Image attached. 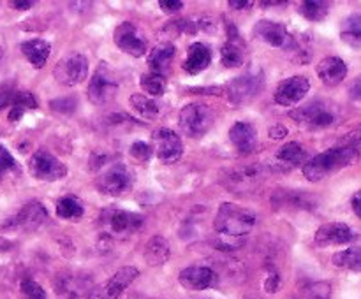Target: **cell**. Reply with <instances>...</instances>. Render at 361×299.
I'll return each mask as SVG.
<instances>
[{
	"mask_svg": "<svg viewBox=\"0 0 361 299\" xmlns=\"http://www.w3.org/2000/svg\"><path fill=\"white\" fill-rule=\"evenodd\" d=\"M261 87H263V74H261V70L247 72L235 77L228 84V95L235 104H243V102L250 101L254 95L259 94Z\"/></svg>",
	"mask_w": 361,
	"mask_h": 299,
	"instance_id": "obj_12",
	"label": "cell"
},
{
	"mask_svg": "<svg viewBox=\"0 0 361 299\" xmlns=\"http://www.w3.org/2000/svg\"><path fill=\"white\" fill-rule=\"evenodd\" d=\"M88 58L81 53H73L60 60L55 67V77L63 87H74L87 79Z\"/></svg>",
	"mask_w": 361,
	"mask_h": 299,
	"instance_id": "obj_9",
	"label": "cell"
},
{
	"mask_svg": "<svg viewBox=\"0 0 361 299\" xmlns=\"http://www.w3.org/2000/svg\"><path fill=\"white\" fill-rule=\"evenodd\" d=\"M229 7H235V9H250L252 2H249V0H229Z\"/></svg>",
	"mask_w": 361,
	"mask_h": 299,
	"instance_id": "obj_47",
	"label": "cell"
},
{
	"mask_svg": "<svg viewBox=\"0 0 361 299\" xmlns=\"http://www.w3.org/2000/svg\"><path fill=\"white\" fill-rule=\"evenodd\" d=\"M141 88H143L147 94H150L152 97H161L166 91V87H168V79L166 76H161V74L148 72L141 76Z\"/></svg>",
	"mask_w": 361,
	"mask_h": 299,
	"instance_id": "obj_35",
	"label": "cell"
},
{
	"mask_svg": "<svg viewBox=\"0 0 361 299\" xmlns=\"http://www.w3.org/2000/svg\"><path fill=\"white\" fill-rule=\"evenodd\" d=\"M341 39L353 49H361V14H353L342 25Z\"/></svg>",
	"mask_w": 361,
	"mask_h": 299,
	"instance_id": "obj_30",
	"label": "cell"
},
{
	"mask_svg": "<svg viewBox=\"0 0 361 299\" xmlns=\"http://www.w3.org/2000/svg\"><path fill=\"white\" fill-rule=\"evenodd\" d=\"M331 298V287L326 281H317V284L309 285L303 288L295 299H330Z\"/></svg>",
	"mask_w": 361,
	"mask_h": 299,
	"instance_id": "obj_36",
	"label": "cell"
},
{
	"mask_svg": "<svg viewBox=\"0 0 361 299\" xmlns=\"http://www.w3.org/2000/svg\"><path fill=\"white\" fill-rule=\"evenodd\" d=\"M14 167H16V160H14L13 155L9 153V150L0 144V179H2V176L6 174L7 171H11V169Z\"/></svg>",
	"mask_w": 361,
	"mask_h": 299,
	"instance_id": "obj_40",
	"label": "cell"
},
{
	"mask_svg": "<svg viewBox=\"0 0 361 299\" xmlns=\"http://www.w3.org/2000/svg\"><path fill=\"white\" fill-rule=\"evenodd\" d=\"M37 108V101L30 91H14L13 102H11L9 122H18L25 115L27 109Z\"/></svg>",
	"mask_w": 361,
	"mask_h": 299,
	"instance_id": "obj_31",
	"label": "cell"
},
{
	"mask_svg": "<svg viewBox=\"0 0 361 299\" xmlns=\"http://www.w3.org/2000/svg\"><path fill=\"white\" fill-rule=\"evenodd\" d=\"M307 151L303 150V146L300 143H288L277 151V160L281 165H286V171L289 169H295L296 165L305 164Z\"/></svg>",
	"mask_w": 361,
	"mask_h": 299,
	"instance_id": "obj_27",
	"label": "cell"
},
{
	"mask_svg": "<svg viewBox=\"0 0 361 299\" xmlns=\"http://www.w3.org/2000/svg\"><path fill=\"white\" fill-rule=\"evenodd\" d=\"M140 271L133 266H126L122 269L116 271L108 281H104L102 285L95 287L90 292L88 299H118L120 294L133 284L137 278Z\"/></svg>",
	"mask_w": 361,
	"mask_h": 299,
	"instance_id": "obj_10",
	"label": "cell"
},
{
	"mask_svg": "<svg viewBox=\"0 0 361 299\" xmlns=\"http://www.w3.org/2000/svg\"><path fill=\"white\" fill-rule=\"evenodd\" d=\"M351 206H353V211L356 213V217H358L361 220V189L355 193V196H353Z\"/></svg>",
	"mask_w": 361,
	"mask_h": 299,
	"instance_id": "obj_46",
	"label": "cell"
},
{
	"mask_svg": "<svg viewBox=\"0 0 361 299\" xmlns=\"http://www.w3.org/2000/svg\"><path fill=\"white\" fill-rule=\"evenodd\" d=\"M49 106H51L53 111H59V113H63V115H67V113H73L74 109H76V98L73 97L55 98V101L49 102Z\"/></svg>",
	"mask_w": 361,
	"mask_h": 299,
	"instance_id": "obj_39",
	"label": "cell"
},
{
	"mask_svg": "<svg viewBox=\"0 0 361 299\" xmlns=\"http://www.w3.org/2000/svg\"><path fill=\"white\" fill-rule=\"evenodd\" d=\"M238 35V34H236ZM236 35L229 34L228 42L222 46V51H221V62L222 65L228 67V69H233V67H240L243 63V44L240 39L235 37Z\"/></svg>",
	"mask_w": 361,
	"mask_h": 299,
	"instance_id": "obj_28",
	"label": "cell"
},
{
	"mask_svg": "<svg viewBox=\"0 0 361 299\" xmlns=\"http://www.w3.org/2000/svg\"><path fill=\"white\" fill-rule=\"evenodd\" d=\"M178 281L187 291H207L215 285L217 274L208 266H190L180 273Z\"/></svg>",
	"mask_w": 361,
	"mask_h": 299,
	"instance_id": "obj_17",
	"label": "cell"
},
{
	"mask_svg": "<svg viewBox=\"0 0 361 299\" xmlns=\"http://www.w3.org/2000/svg\"><path fill=\"white\" fill-rule=\"evenodd\" d=\"M300 13L309 21H323L330 13V4L323 0H307L300 6Z\"/></svg>",
	"mask_w": 361,
	"mask_h": 299,
	"instance_id": "obj_34",
	"label": "cell"
},
{
	"mask_svg": "<svg viewBox=\"0 0 361 299\" xmlns=\"http://www.w3.org/2000/svg\"><path fill=\"white\" fill-rule=\"evenodd\" d=\"M20 291H21V299H48L46 298L44 288H42L37 281L30 280V278L21 281Z\"/></svg>",
	"mask_w": 361,
	"mask_h": 299,
	"instance_id": "obj_37",
	"label": "cell"
},
{
	"mask_svg": "<svg viewBox=\"0 0 361 299\" xmlns=\"http://www.w3.org/2000/svg\"><path fill=\"white\" fill-rule=\"evenodd\" d=\"M268 134H270L271 139L277 141V139H282V137L288 136V129H286L284 125H274V127H271L270 132H268Z\"/></svg>",
	"mask_w": 361,
	"mask_h": 299,
	"instance_id": "obj_45",
	"label": "cell"
},
{
	"mask_svg": "<svg viewBox=\"0 0 361 299\" xmlns=\"http://www.w3.org/2000/svg\"><path fill=\"white\" fill-rule=\"evenodd\" d=\"M115 44L118 46V49H122L123 53L130 56H143L147 53V41H145L143 35L140 34L136 27L129 21L118 25L115 30Z\"/></svg>",
	"mask_w": 361,
	"mask_h": 299,
	"instance_id": "obj_14",
	"label": "cell"
},
{
	"mask_svg": "<svg viewBox=\"0 0 361 299\" xmlns=\"http://www.w3.org/2000/svg\"><path fill=\"white\" fill-rule=\"evenodd\" d=\"M310 81L305 76H293L279 83L275 90V102L281 106H295L309 94Z\"/></svg>",
	"mask_w": 361,
	"mask_h": 299,
	"instance_id": "obj_16",
	"label": "cell"
},
{
	"mask_svg": "<svg viewBox=\"0 0 361 299\" xmlns=\"http://www.w3.org/2000/svg\"><path fill=\"white\" fill-rule=\"evenodd\" d=\"M171 255V248L164 236H152L145 245L143 257L148 266H161Z\"/></svg>",
	"mask_w": 361,
	"mask_h": 299,
	"instance_id": "obj_26",
	"label": "cell"
},
{
	"mask_svg": "<svg viewBox=\"0 0 361 299\" xmlns=\"http://www.w3.org/2000/svg\"><path fill=\"white\" fill-rule=\"evenodd\" d=\"M178 122L187 136L201 137L212 129V125L215 122V115L210 106L194 102V104H187L180 111Z\"/></svg>",
	"mask_w": 361,
	"mask_h": 299,
	"instance_id": "obj_4",
	"label": "cell"
},
{
	"mask_svg": "<svg viewBox=\"0 0 361 299\" xmlns=\"http://www.w3.org/2000/svg\"><path fill=\"white\" fill-rule=\"evenodd\" d=\"M30 174L39 182H59L66 178L67 167L48 150H37L28 162Z\"/></svg>",
	"mask_w": 361,
	"mask_h": 299,
	"instance_id": "obj_7",
	"label": "cell"
},
{
	"mask_svg": "<svg viewBox=\"0 0 361 299\" xmlns=\"http://www.w3.org/2000/svg\"><path fill=\"white\" fill-rule=\"evenodd\" d=\"M129 299H150V298H145V295H133V298Z\"/></svg>",
	"mask_w": 361,
	"mask_h": 299,
	"instance_id": "obj_50",
	"label": "cell"
},
{
	"mask_svg": "<svg viewBox=\"0 0 361 299\" xmlns=\"http://www.w3.org/2000/svg\"><path fill=\"white\" fill-rule=\"evenodd\" d=\"M56 215L66 220H78L85 215L83 204L74 197H62L56 201Z\"/></svg>",
	"mask_w": 361,
	"mask_h": 299,
	"instance_id": "obj_33",
	"label": "cell"
},
{
	"mask_svg": "<svg viewBox=\"0 0 361 299\" xmlns=\"http://www.w3.org/2000/svg\"><path fill=\"white\" fill-rule=\"evenodd\" d=\"M331 262H334V266L341 267V269L361 271V246H353V248L337 252L331 257Z\"/></svg>",
	"mask_w": 361,
	"mask_h": 299,
	"instance_id": "obj_32",
	"label": "cell"
},
{
	"mask_svg": "<svg viewBox=\"0 0 361 299\" xmlns=\"http://www.w3.org/2000/svg\"><path fill=\"white\" fill-rule=\"evenodd\" d=\"M212 62V51L208 46H204L203 42H194L190 44L189 51H187L185 62H183V69L189 74H200L210 65Z\"/></svg>",
	"mask_w": 361,
	"mask_h": 299,
	"instance_id": "obj_24",
	"label": "cell"
},
{
	"mask_svg": "<svg viewBox=\"0 0 361 299\" xmlns=\"http://www.w3.org/2000/svg\"><path fill=\"white\" fill-rule=\"evenodd\" d=\"M279 287H281V274L271 271L270 276H268L267 281H264V288H267V292L274 294V292L279 291Z\"/></svg>",
	"mask_w": 361,
	"mask_h": 299,
	"instance_id": "obj_41",
	"label": "cell"
},
{
	"mask_svg": "<svg viewBox=\"0 0 361 299\" xmlns=\"http://www.w3.org/2000/svg\"><path fill=\"white\" fill-rule=\"evenodd\" d=\"M159 6L164 13H176L183 7L182 0H159Z\"/></svg>",
	"mask_w": 361,
	"mask_h": 299,
	"instance_id": "obj_42",
	"label": "cell"
},
{
	"mask_svg": "<svg viewBox=\"0 0 361 299\" xmlns=\"http://www.w3.org/2000/svg\"><path fill=\"white\" fill-rule=\"evenodd\" d=\"M267 178V167L261 164H247L238 165V167L228 169L222 172V185L233 193H243L250 192V190L257 189L261 182Z\"/></svg>",
	"mask_w": 361,
	"mask_h": 299,
	"instance_id": "obj_3",
	"label": "cell"
},
{
	"mask_svg": "<svg viewBox=\"0 0 361 299\" xmlns=\"http://www.w3.org/2000/svg\"><path fill=\"white\" fill-rule=\"evenodd\" d=\"M175 55L176 48L171 42H161V44L155 46L150 51V55H148V65H150L152 72L164 76V74L171 69Z\"/></svg>",
	"mask_w": 361,
	"mask_h": 299,
	"instance_id": "obj_23",
	"label": "cell"
},
{
	"mask_svg": "<svg viewBox=\"0 0 361 299\" xmlns=\"http://www.w3.org/2000/svg\"><path fill=\"white\" fill-rule=\"evenodd\" d=\"M317 76L326 87H337L348 76V65L338 56H326L317 65Z\"/></svg>",
	"mask_w": 361,
	"mask_h": 299,
	"instance_id": "obj_22",
	"label": "cell"
},
{
	"mask_svg": "<svg viewBox=\"0 0 361 299\" xmlns=\"http://www.w3.org/2000/svg\"><path fill=\"white\" fill-rule=\"evenodd\" d=\"M14 91L16 90H13V88H2V90H0V109L11 106V102H13V97H14Z\"/></svg>",
	"mask_w": 361,
	"mask_h": 299,
	"instance_id": "obj_44",
	"label": "cell"
},
{
	"mask_svg": "<svg viewBox=\"0 0 361 299\" xmlns=\"http://www.w3.org/2000/svg\"><path fill=\"white\" fill-rule=\"evenodd\" d=\"M349 97H351L353 101L361 102V74L358 77H355L353 83L349 84Z\"/></svg>",
	"mask_w": 361,
	"mask_h": 299,
	"instance_id": "obj_43",
	"label": "cell"
},
{
	"mask_svg": "<svg viewBox=\"0 0 361 299\" xmlns=\"http://www.w3.org/2000/svg\"><path fill=\"white\" fill-rule=\"evenodd\" d=\"M289 116L298 123H303V125L324 129V127H330L335 123L337 109L326 101H312L302 108H296L295 111L289 113Z\"/></svg>",
	"mask_w": 361,
	"mask_h": 299,
	"instance_id": "obj_5",
	"label": "cell"
},
{
	"mask_svg": "<svg viewBox=\"0 0 361 299\" xmlns=\"http://www.w3.org/2000/svg\"><path fill=\"white\" fill-rule=\"evenodd\" d=\"M254 32H256V35L261 41L274 46V48L291 49L293 46H295V37H293L288 32V28L282 23H279V21L261 20L259 23L256 25V28H254Z\"/></svg>",
	"mask_w": 361,
	"mask_h": 299,
	"instance_id": "obj_15",
	"label": "cell"
},
{
	"mask_svg": "<svg viewBox=\"0 0 361 299\" xmlns=\"http://www.w3.org/2000/svg\"><path fill=\"white\" fill-rule=\"evenodd\" d=\"M11 6L16 7L18 11H27L34 6V2H30V0H25V2L23 0H14V2H11Z\"/></svg>",
	"mask_w": 361,
	"mask_h": 299,
	"instance_id": "obj_48",
	"label": "cell"
},
{
	"mask_svg": "<svg viewBox=\"0 0 361 299\" xmlns=\"http://www.w3.org/2000/svg\"><path fill=\"white\" fill-rule=\"evenodd\" d=\"M360 153L351 146V144H342V146L330 148V150L323 151V153L316 155L305 162L303 165V174L309 182H321V179L328 178L334 172L342 171V169L349 167L358 160Z\"/></svg>",
	"mask_w": 361,
	"mask_h": 299,
	"instance_id": "obj_1",
	"label": "cell"
},
{
	"mask_svg": "<svg viewBox=\"0 0 361 299\" xmlns=\"http://www.w3.org/2000/svg\"><path fill=\"white\" fill-rule=\"evenodd\" d=\"M274 204L277 208L288 210H316L317 201L305 190H281L274 196Z\"/></svg>",
	"mask_w": 361,
	"mask_h": 299,
	"instance_id": "obj_21",
	"label": "cell"
},
{
	"mask_svg": "<svg viewBox=\"0 0 361 299\" xmlns=\"http://www.w3.org/2000/svg\"><path fill=\"white\" fill-rule=\"evenodd\" d=\"M116 90H118V83H116L115 76L109 70V67L104 62H101L95 69L94 76H92L90 84H88V101L97 106L106 104L115 97Z\"/></svg>",
	"mask_w": 361,
	"mask_h": 299,
	"instance_id": "obj_8",
	"label": "cell"
},
{
	"mask_svg": "<svg viewBox=\"0 0 361 299\" xmlns=\"http://www.w3.org/2000/svg\"><path fill=\"white\" fill-rule=\"evenodd\" d=\"M152 150H154V148L148 143H145V141H136V143H133V146H130V157L137 162H147L148 158L152 157Z\"/></svg>",
	"mask_w": 361,
	"mask_h": 299,
	"instance_id": "obj_38",
	"label": "cell"
},
{
	"mask_svg": "<svg viewBox=\"0 0 361 299\" xmlns=\"http://www.w3.org/2000/svg\"><path fill=\"white\" fill-rule=\"evenodd\" d=\"M129 104H130V108L137 113V116H141V118H145V120L157 118L159 111H161V108H159L157 102H155L152 97H148V95H143V94L130 95Z\"/></svg>",
	"mask_w": 361,
	"mask_h": 299,
	"instance_id": "obj_29",
	"label": "cell"
},
{
	"mask_svg": "<svg viewBox=\"0 0 361 299\" xmlns=\"http://www.w3.org/2000/svg\"><path fill=\"white\" fill-rule=\"evenodd\" d=\"M133 171L126 164H113L97 178V186L102 193L111 197L123 196L133 189Z\"/></svg>",
	"mask_w": 361,
	"mask_h": 299,
	"instance_id": "obj_6",
	"label": "cell"
},
{
	"mask_svg": "<svg viewBox=\"0 0 361 299\" xmlns=\"http://www.w3.org/2000/svg\"><path fill=\"white\" fill-rule=\"evenodd\" d=\"M229 139H231L233 146L238 150V153L249 155L257 146V130L252 123L236 122L229 129Z\"/></svg>",
	"mask_w": 361,
	"mask_h": 299,
	"instance_id": "obj_20",
	"label": "cell"
},
{
	"mask_svg": "<svg viewBox=\"0 0 361 299\" xmlns=\"http://www.w3.org/2000/svg\"><path fill=\"white\" fill-rule=\"evenodd\" d=\"M154 150L162 164H173L183 155V143L178 134L171 129H157L152 136Z\"/></svg>",
	"mask_w": 361,
	"mask_h": 299,
	"instance_id": "obj_11",
	"label": "cell"
},
{
	"mask_svg": "<svg viewBox=\"0 0 361 299\" xmlns=\"http://www.w3.org/2000/svg\"><path fill=\"white\" fill-rule=\"evenodd\" d=\"M0 58H2V49H0Z\"/></svg>",
	"mask_w": 361,
	"mask_h": 299,
	"instance_id": "obj_51",
	"label": "cell"
},
{
	"mask_svg": "<svg viewBox=\"0 0 361 299\" xmlns=\"http://www.w3.org/2000/svg\"><path fill=\"white\" fill-rule=\"evenodd\" d=\"M356 238H358V234L348 224H342V222H328V224H323L317 229L316 236H314V241L319 246H338L348 245V243L355 241Z\"/></svg>",
	"mask_w": 361,
	"mask_h": 299,
	"instance_id": "obj_13",
	"label": "cell"
},
{
	"mask_svg": "<svg viewBox=\"0 0 361 299\" xmlns=\"http://www.w3.org/2000/svg\"><path fill=\"white\" fill-rule=\"evenodd\" d=\"M21 53H23L25 58L32 63V67L35 69H42L48 62L49 51H51V46L49 42H46L44 39H30V41L21 42Z\"/></svg>",
	"mask_w": 361,
	"mask_h": 299,
	"instance_id": "obj_25",
	"label": "cell"
},
{
	"mask_svg": "<svg viewBox=\"0 0 361 299\" xmlns=\"http://www.w3.org/2000/svg\"><path fill=\"white\" fill-rule=\"evenodd\" d=\"M46 220H48V211H46V208L41 203H37V201H32V203L25 204L21 208L20 213L9 224L14 225V227L23 229V231H37L39 227L44 225Z\"/></svg>",
	"mask_w": 361,
	"mask_h": 299,
	"instance_id": "obj_18",
	"label": "cell"
},
{
	"mask_svg": "<svg viewBox=\"0 0 361 299\" xmlns=\"http://www.w3.org/2000/svg\"><path fill=\"white\" fill-rule=\"evenodd\" d=\"M106 225L113 234H133L143 225V217L137 213L123 210L108 211V217L104 218Z\"/></svg>",
	"mask_w": 361,
	"mask_h": 299,
	"instance_id": "obj_19",
	"label": "cell"
},
{
	"mask_svg": "<svg viewBox=\"0 0 361 299\" xmlns=\"http://www.w3.org/2000/svg\"><path fill=\"white\" fill-rule=\"evenodd\" d=\"M13 246H14L13 241H9V239H6V238H0V253H2V252H9V250L13 248Z\"/></svg>",
	"mask_w": 361,
	"mask_h": 299,
	"instance_id": "obj_49",
	"label": "cell"
},
{
	"mask_svg": "<svg viewBox=\"0 0 361 299\" xmlns=\"http://www.w3.org/2000/svg\"><path fill=\"white\" fill-rule=\"evenodd\" d=\"M254 225H256L254 211L235 203L221 204L214 220L215 231L219 232V236H226V238H242L252 231Z\"/></svg>",
	"mask_w": 361,
	"mask_h": 299,
	"instance_id": "obj_2",
	"label": "cell"
},
{
	"mask_svg": "<svg viewBox=\"0 0 361 299\" xmlns=\"http://www.w3.org/2000/svg\"><path fill=\"white\" fill-rule=\"evenodd\" d=\"M247 299H259V298H247Z\"/></svg>",
	"mask_w": 361,
	"mask_h": 299,
	"instance_id": "obj_52",
	"label": "cell"
}]
</instances>
